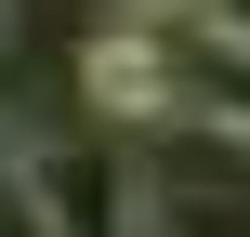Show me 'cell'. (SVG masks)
Masks as SVG:
<instances>
[{
    "label": "cell",
    "instance_id": "6da1fadb",
    "mask_svg": "<svg viewBox=\"0 0 250 237\" xmlns=\"http://www.w3.org/2000/svg\"><path fill=\"white\" fill-rule=\"evenodd\" d=\"M79 106L105 119V132H185L198 119V92H185V53L132 13V26H105L92 53H79Z\"/></svg>",
    "mask_w": 250,
    "mask_h": 237
},
{
    "label": "cell",
    "instance_id": "3957f363",
    "mask_svg": "<svg viewBox=\"0 0 250 237\" xmlns=\"http://www.w3.org/2000/svg\"><path fill=\"white\" fill-rule=\"evenodd\" d=\"M198 26H211V53H224V66H250V0H198Z\"/></svg>",
    "mask_w": 250,
    "mask_h": 237
},
{
    "label": "cell",
    "instance_id": "7a4b0ae2",
    "mask_svg": "<svg viewBox=\"0 0 250 237\" xmlns=\"http://www.w3.org/2000/svg\"><path fill=\"white\" fill-rule=\"evenodd\" d=\"M0 237H66L53 198H40V158H26V145H0Z\"/></svg>",
    "mask_w": 250,
    "mask_h": 237
},
{
    "label": "cell",
    "instance_id": "277c9868",
    "mask_svg": "<svg viewBox=\"0 0 250 237\" xmlns=\"http://www.w3.org/2000/svg\"><path fill=\"white\" fill-rule=\"evenodd\" d=\"M198 106H211V119H237V132H250V66H224V79H211Z\"/></svg>",
    "mask_w": 250,
    "mask_h": 237
}]
</instances>
